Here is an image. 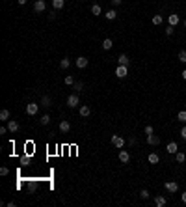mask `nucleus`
I'll list each match as a JSON object with an SVG mask.
<instances>
[{
  "mask_svg": "<svg viewBox=\"0 0 186 207\" xmlns=\"http://www.w3.org/2000/svg\"><path fill=\"white\" fill-rule=\"evenodd\" d=\"M6 132H9L8 127H0V134H6Z\"/></svg>",
  "mask_w": 186,
  "mask_h": 207,
  "instance_id": "obj_40",
  "label": "nucleus"
},
{
  "mask_svg": "<svg viewBox=\"0 0 186 207\" xmlns=\"http://www.w3.org/2000/svg\"><path fill=\"white\" fill-rule=\"evenodd\" d=\"M147 144H149V146H158V144H160V136L149 134V136H147Z\"/></svg>",
  "mask_w": 186,
  "mask_h": 207,
  "instance_id": "obj_11",
  "label": "nucleus"
},
{
  "mask_svg": "<svg viewBox=\"0 0 186 207\" xmlns=\"http://www.w3.org/2000/svg\"><path fill=\"white\" fill-rule=\"evenodd\" d=\"M112 47H113V41H112L110 37H106V39L102 41V49H104V51H110Z\"/></svg>",
  "mask_w": 186,
  "mask_h": 207,
  "instance_id": "obj_22",
  "label": "nucleus"
},
{
  "mask_svg": "<svg viewBox=\"0 0 186 207\" xmlns=\"http://www.w3.org/2000/svg\"><path fill=\"white\" fill-rule=\"evenodd\" d=\"M140 196H142V198H143V200H147V198H149V196H151V194H149V190H147V189H143V190H142V192H140Z\"/></svg>",
  "mask_w": 186,
  "mask_h": 207,
  "instance_id": "obj_34",
  "label": "nucleus"
},
{
  "mask_svg": "<svg viewBox=\"0 0 186 207\" xmlns=\"http://www.w3.org/2000/svg\"><path fill=\"white\" fill-rule=\"evenodd\" d=\"M166 151H168L169 155H175V153L179 151V144H177V142H169V144L166 146Z\"/></svg>",
  "mask_w": 186,
  "mask_h": 207,
  "instance_id": "obj_9",
  "label": "nucleus"
},
{
  "mask_svg": "<svg viewBox=\"0 0 186 207\" xmlns=\"http://www.w3.org/2000/svg\"><path fill=\"white\" fill-rule=\"evenodd\" d=\"M60 131H61L63 134H65V132H69V131H71V123H69L67 120H63V121L60 123Z\"/></svg>",
  "mask_w": 186,
  "mask_h": 207,
  "instance_id": "obj_16",
  "label": "nucleus"
},
{
  "mask_svg": "<svg viewBox=\"0 0 186 207\" xmlns=\"http://www.w3.org/2000/svg\"><path fill=\"white\" fill-rule=\"evenodd\" d=\"M177 120H179L180 123H186V108H184V110H180V112L177 114Z\"/></svg>",
  "mask_w": 186,
  "mask_h": 207,
  "instance_id": "obj_24",
  "label": "nucleus"
},
{
  "mask_svg": "<svg viewBox=\"0 0 186 207\" xmlns=\"http://www.w3.org/2000/svg\"><path fill=\"white\" fill-rule=\"evenodd\" d=\"M0 120H2V121H9V110H2V112H0Z\"/></svg>",
  "mask_w": 186,
  "mask_h": 207,
  "instance_id": "obj_25",
  "label": "nucleus"
},
{
  "mask_svg": "<svg viewBox=\"0 0 186 207\" xmlns=\"http://www.w3.org/2000/svg\"><path fill=\"white\" fill-rule=\"evenodd\" d=\"M50 105H52V101H50L49 95H43V97H41V106H43V108H49Z\"/></svg>",
  "mask_w": 186,
  "mask_h": 207,
  "instance_id": "obj_19",
  "label": "nucleus"
},
{
  "mask_svg": "<svg viewBox=\"0 0 186 207\" xmlns=\"http://www.w3.org/2000/svg\"><path fill=\"white\" fill-rule=\"evenodd\" d=\"M26 2H28V0H17V4H19V6H24Z\"/></svg>",
  "mask_w": 186,
  "mask_h": 207,
  "instance_id": "obj_41",
  "label": "nucleus"
},
{
  "mask_svg": "<svg viewBox=\"0 0 186 207\" xmlns=\"http://www.w3.org/2000/svg\"><path fill=\"white\" fill-rule=\"evenodd\" d=\"M75 63H76V67H78V69H86V67H87V63H89V60H87L86 56H78V58L75 60Z\"/></svg>",
  "mask_w": 186,
  "mask_h": 207,
  "instance_id": "obj_7",
  "label": "nucleus"
},
{
  "mask_svg": "<svg viewBox=\"0 0 186 207\" xmlns=\"http://www.w3.org/2000/svg\"><path fill=\"white\" fill-rule=\"evenodd\" d=\"M73 88H75L76 94H80V91L84 90V84H82V82H75V84H73Z\"/></svg>",
  "mask_w": 186,
  "mask_h": 207,
  "instance_id": "obj_30",
  "label": "nucleus"
},
{
  "mask_svg": "<svg viewBox=\"0 0 186 207\" xmlns=\"http://www.w3.org/2000/svg\"><path fill=\"white\" fill-rule=\"evenodd\" d=\"M110 2H112V6H121L123 0H110Z\"/></svg>",
  "mask_w": 186,
  "mask_h": 207,
  "instance_id": "obj_37",
  "label": "nucleus"
},
{
  "mask_svg": "<svg viewBox=\"0 0 186 207\" xmlns=\"http://www.w3.org/2000/svg\"><path fill=\"white\" fill-rule=\"evenodd\" d=\"M164 32H166V36H173V32H175V26H171V25H168Z\"/></svg>",
  "mask_w": 186,
  "mask_h": 207,
  "instance_id": "obj_31",
  "label": "nucleus"
},
{
  "mask_svg": "<svg viewBox=\"0 0 186 207\" xmlns=\"http://www.w3.org/2000/svg\"><path fill=\"white\" fill-rule=\"evenodd\" d=\"M180 138H182V140H186V125L180 129Z\"/></svg>",
  "mask_w": 186,
  "mask_h": 207,
  "instance_id": "obj_36",
  "label": "nucleus"
},
{
  "mask_svg": "<svg viewBox=\"0 0 186 207\" xmlns=\"http://www.w3.org/2000/svg\"><path fill=\"white\" fill-rule=\"evenodd\" d=\"M65 6V0H52V8L58 11V10H61Z\"/></svg>",
  "mask_w": 186,
  "mask_h": 207,
  "instance_id": "obj_21",
  "label": "nucleus"
},
{
  "mask_svg": "<svg viewBox=\"0 0 186 207\" xmlns=\"http://www.w3.org/2000/svg\"><path fill=\"white\" fill-rule=\"evenodd\" d=\"M145 134L149 136V134H154V129H153V125H145Z\"/></svg>",
  "mask_w": 186,
  "mask_h": 207,
  "instance_id": "obj_33",
  "label": "nucleus"
},
{
  "mask_svg": "<svg viewBox=\"0 0 186 207\" xmlns=\"http://www.w3.org/2000/svg\"><path fill=\"white\" fill-rule=\"evenodd\" d=\"M101 11H102V10H101L99 4H93V6H91V13H93V15H101Z\"/></svg>",
  "mask_w": 186,
  "mask_h": 207,
  "instance_id": "obj_28",
  "label": "nucleus"
},
{
  "mask_svg": "<svg viewBox=\"0 0 186 207\" xmlns=\"http://www.w3.org/2000/svg\"><path fill=\"white\" fill-rule=\"evenodd\" d=\"M162 22H164V17H162V15H154V17H153V25H154V26L162 25Z\"/></svg>",
  "mask_w": 186,
  "mask_h": 207,
  "instance_id": "obj_27",
  "label": "nucleus"
},
{
  "mask_svg": "<svg viewBox=\"0 0 186 207\" xmlns=\"http://www.w3.org/2000/svg\"><path fill=\"white\" fill-rule=\"evenodd\" d=\"M28 163H30L28 157H22V159H20V164H28Z\"/></svg>",
  "mask_w": 186,
  "mask_h": 207,
  "instance_id": "obj_38",
  "label": "nucleus"
},
{
  "mask_svg": "<svg viewBox=\"0 0 186 207\" xmlns=\"http://www.w3.org/2000/svg\"><path fill=\"white\" fill-rule=\"evenodd\" d=\"M63 82H65L67 86H73V84H75V77H73V75H67V77L63 79Z\"/></svg>",
  "mask_w": 186,
  "mask_h": 207,
  "instance_id": "obj_29",
  "label": "nucleus"
},
{
  "mask_svg": "<svg viewBox=\"0 0 186 207\" xmlns=\"http://www.w3.org/2000/svg\"><path fill=\"white\" fill-rule=\"evenodd\" d=\"M39 123H41V125H49V123H50V116H49V114H43L41 120H39Z\"/></svg>",
  "mask_w": 186,
  "mask_h": 207,
  "instance_id": "obj_26",
  "label": "nucleus"
},
{
  "mask_svg": "<svg viewBox=\"0 0 186 207\" xmlns=\"http://www.w3.org/2000/svg\"><path fill=\"white\" fill-rule=\"evenodd\" d=\"M117 63H119V65H127V67H128V65H130V58H128L127 54H119Z\"/></svg>",
  "mask_w": 186,
  "mask_h": 207,
  "instance_id": "obj_13",
  "label": "nucleus"
},
{
  "mask_svg": "<svg viewBox=\"0 0 186 207\" xmlns=\"http://www.w3.org/2000/svg\"><path fill=\"white\" fill-rule=\"evenodd\" d=\"M184 108H186V103H184Z\"/></svg>",
  "mask_w": 186,
  "mask_h": 207,
  "instance_id": "obj_46",
  "label": "nucleus"
},
{
  "mask_svg": "<svg viewBox=\"0 0 186 207\" xmlns=\"http://www.w3.org/2000/svg\"><path fill=\"white\" fill-rule=\"evenodd\" d=\"M69 65H71V58H61L60 60V69H69Z\"/></svg>",
  "mask_w": 186,
  "mask_h": 207,
  "instance_id": "obj_18",
  "label": "nucleus"
},
{
  "mask_svg": "<svg viewBox=\"0 0 186 207\" xmlns=\"http://www.w3.org/2000/svg\"><path fill=\"white\" fill-rule=\"evenodd\" d=\"M128 75V67L127 65H117V67H115V77H117V79H125Z\"/></svg>",
  "mask_w": 186,
  "mask_h": 207,
  "instance_id": "obj_3",
  "label": "nucleus"
},
{
  "mask_svg": "<svg viewBox=\"0 0 186 207\" xmlns=\"http://www.w3.org/2000/svg\"><path fill=\"white\" fill-rule=\"evenodd\" d=\"M67 106H69V108L80 106V97H78V94H71V95L67 97Z\"/></svg>",
  "mask_w": 186,
  "mask_h": 207,
  "instance_id": "obj_1",
  "label": "nucleus"
},
{
  "mask_svg": "<svg viewBox=\"0 0 186 207\" xmlns=\"http://www.w3.org/2000/svg\"><path fill=\"white\" fill-rule=\"evenodd\" d=\"M112 144H113V148L123 149V146H125V138L119 136V134H113V136H112Z\"/></svg>",
  "mask_w": 186,
  "mask_h": 207,
  "instance_id": "obj_2",
  "label": "nucleus"
},
{
  "mask_svg": "<svg viewBox=\"0 0 186 207\" xmlns=\"http://www.w3.org/2000/svg\"><path fill=\"white\" fill-rule=\"evenodd\" d=\"M179 21H180V19H179V15H177V13H171V15L168 17V22H169L171 26H177V25H179Z\"/></svg>",
  "mask_w": 186,
  "mask_h": 207,
  "instance_id": "obj_15",
  "label": "nucleus"
},
{
  "mask_svg": "<svg viewBox=\"0 0 186 207\" xmlns=\"http://www.w3.org/2000/svg\"><path fill=\"white\" fill-rule=\"evenodd\" d=\"M46 10V2H45V0H35V2H34V11L35 13H43Z\"/></svg>",
  "mask_w": 186,
  "mask_h": 207,
  "instance_id": "obj_5",
  "label": "nucleus"
},
{
  "mask_svg": "<svg viewBox=\"0 0 186 207\" xmlns=\"http://www.w3.org/2000/svg\"><path fill=\"white\" fill-rule=\"evenodd\" d=\"M37 110H39V105L37 103H28L26 105V114H28V116H35Z\"/></svg>",
  "mask_w": 186,
  "mask_h": 207,
  "instance_id": "obj_6",
  "label": "nucleus"
},
{
  "mask_svg": "<svg viewBox=\"0 0 186 207\" xmlns=\"http://www.w3.org/2000/svg\"><path fill=\"white\" fill-rule=\"evenodd\" d=\"M49 19H50V21H54V19H56V10H54V11H50V13H49Z\"/></svg>",
  "mask_w": 186,
  "mask_h": 207,
  "instance_id": "obj_39",
  "label": "nucleus"
},
{
  "mask_svg": "<svg viewBox=\"0 0 186 207\" xmlns=\"http://www.w3.org/2000/svg\"><path fill=\"white\" fill-rule=\"evenodd\" d=\"M19 129H20V125H19V121H17V120H9V121H8V131H9L11 134H13V132H17Z\"/></svg>",
  "mask_w": 186,
  "mask_h": 207,
  "instance_id": "obj_8",
  "label": "nucleus"
},
{
  "mask_svg": "<svg viewBox=\"0 0 186 207\" xmlns=\"http://www.w3.org/2000/svg\"><path fill=\"white\" fill-rule=\"evenodd\" d=\"M175 160H177L179 164H182L184 160H186V155H184L182 151H177V153H175Z\"/></svg>",
  "mask_w": 186,
  "mask_h": 207,
  "instance_id": "obj_23",
  "label": "nucleus"
},
{
  "mask_svg": "<svg viewBox=\"0 0 186 207\" xmlns=\"http://www.w3.org/2000/svg\"><path fill=\"white\" fill-rule=\"evenodd\" d=\"M9 174V168L8 166H2V168H0V175H8Z\"/></svg>",
  "mask_w": 186,
  "mask_h": 207,
  "instance_id": "obj_35",
  "label": "nucleus"
},
{
  "mask_svg": "<svg viewBox=\"0 0 186 207\" xmlns=\"http://www.w3.org/2000/svg\"><path fill=\"white\" fill-rule=\"evenodd\" d=\"M179 62L186 63V51H179Z\"/></svg>",
  "mask_w": 186,
  "mask_h": 207,
  "instance_id": "obj_32",
  "label": "nucleus"
},
{
  "mask_svg": "<svg viewBox=\"0 0 186 207\" xmlns=\"http://www.w3.org/2000/svg\"><path fill=\"white\" fill-rule=\"evenodd\" d=\"M104 17H106L108 21H115V19H117V11H115V10H108V11L104 13Z\"/></svg>",
  "mask_w": 186,
  "mask_h": 207,
  "instance_id": "obj_17",
  "label": "nucleus"
},
{
  "mask_svg": "<svg viewBox=\"0 0 186 207\" xmlns=\"http://www.w3.org/2000/svg\"><path fill=\"white\" fill-rule=\"evenodd\" d=\"M119 160H121L123 164H127L128 160H130V153H128L127 149H121V151H119Z\"/></svg>",
  "mask_w": 186,
  "mask_h": 207,
  "instance_id": "obj_10",
  "label": "nucleus"
},
{
  "mask_svg": "<svg viewBox=\"0 0 186 207\" xmlns=\"http://www.w3.org/2000/svg\"><path fill=\"white\" fill-rule=\"evenodd\" d=\"M184 26H186V19H184Z\"/></svg>",
  "mask_w": 186,
  "mask_h": 207,
  "instance_id": "obj_45",
  "label": "nucleus"
},
{
  "mask_svg": "<svg viewBox=\"0 0 186 207\" xmlns=\"http://www.w3.org/2000/svg\"><path fill=\"white\" fill-rule=\"evenodd\" d=\"M147 163H149V164H158V163H160V157H158L156 153H149Z\"/></svg>",
  "mask_w": 186,
  "mask_h": 207,
  "instance_id": "obj_14",
  "label": "nucleus"
},
{
  "mask_svg": "<svg viewBox=\"0 0 186 207\" xmlns=\"http://www.w3.org/2000/svg\"><path fill=\"white\" fill-rule=\"evenodd\" d=\"M182 79L186 80V69H184V71H182Z\"/></svg>",
  "mask_w": 186,
  "mask_h": 207,
  "instance_id": "obj_44",
  "label": "nucleus"
},
{
  "mask_svg": "<svg viewBox=\"0 0 186 207\" xmlns=\"http://www.w3.org/2000/svg\"><path fill=\"white\" fill-rule=\"evenodd\" d=\"M164 187H166V190H168V192L175 194V192L179 190V183H177V181H166V183H164Z\"/></svg>",
  "mask_w": 186,
  "mask_h": 207,
  "instance_id": "obj_4",
  "label": "nucleus"
},
{
  "mask_svg": "<svg viewBox=\"0 0 186 207\" xmlns=\"http://www.w3.org/2000/svg\"><path fill=\"white\" fill-rule=\"evenodd\" d=\"M78 112H80V116L82 118H87L89 114H91V108L87 106V105H80V108H78Z\"/></svg>",
  "mask_w": 186,
  "mask_h": 207,
  "instance_id": "obj_12",
  "label": "nucleus"
},
{
  "mask_svg": "<svg viewBox=\"0 0 186 207\" xmlns=\"http://www.w3.org/2000/svg\"><path fill=\"white\" fill-rule=\"evenodd\" d=\"M128 144H130V146H136V138H134V136H132L130 140H128Z\"/></svg>",
  "mask_w": 186,
  "mask_h": 207,
  "instance_id": "obj_42",
  "label": "nucleus"
},
{
  "mask_svg": "<svg viewBox=\"0 0 186 207\" xmlns=\"http://www.w3.org/2000/svg\"><path fill=\"white\" fill-rule=\"evenodd\" d=\"M180 200H182V203H186V192H182V194H180Z\"/></svg>",
  "mask_w": 186,
  "mask_h": 207,
  "instance_id": "obj_43",
  "label": "nucleus"
},
{
  "mask_svg": "<svg viewBox=\"0 0 186 207\" xmlns=\"http://www.w3.org/2000/svg\"><path fill=\"white\" fill-rule=\"evenodd\" d=\"M166 203H168V200H166L164 196H156V198H154V205H158V207H164Z\"/></svg>",
  "mask_w": 186,
  "mask_h": 207,
  "instance_id": "obj_20",
  "label": "nucleus"
}]
</instances>
